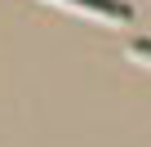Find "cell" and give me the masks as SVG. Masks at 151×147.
<instances>
[{
    "instance_id": "cell-1",
    "label": "cell",
    "mask_w": 151,
    "mask_h": 147,
    "mask_svg": "<svg viewBox=\"0 0 151 147\" xmlns=\"http://www.w3.org/2000/svg\"><path fill=\"white\" fill-rule=\"evenodd\" d=\"M76 9H93V14H107V18H129V5H116V0H67Z\"/></svg>"
}]
</instances>
